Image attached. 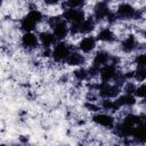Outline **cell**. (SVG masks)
Returning <instances> with one entry per match:
<instances>
[{"label": "cell", "mask_w": 146, "mask_h": 146, "mask_svg": "<svg viewBox=\"0 0 146 146\" xmlns=\"http://www.w3.org/2000/svg\"><path fill=\"white\" fill-rule=\"evenodd\" d=\"M42 21V14L40 10L38 9H33L31 11L27 13V15H25L22 21H21V30L23 32H32L36 25Z\"/></svg>", "instance_id": "1"}, {"label": "cell", "mask_w": 146, "mask_h": 146, "mask_svg": "<svg viewBox=\"0 0 146 146\" xmlns=\"http://www.w3.org/2000/svg\"><path fill=\"white\" fill-rule=\"evenodd\" d=\"M115 14H116V17L120 19H132V18L137 19V17H139L138 10L128 2L120 3L117 6Z\"/></svg>", "instance_id": "2"}, {"label": "cell", "mask_w": 146, "mask_h": 146, "mask_svg": "<svg viewBox=\"0 0 146 146\" xmlns=\"http://www.w3.org/2000/svg\"><path fill=\"white\" fill-rule=\"evenodd\" d=\"M51 27H52V33L57 40H64L70 33V27L67 26L66 21L58 17H55L51 21Z\"/></svg>", "instance_id": "3"}, {"label": "cell", "mask_w": 146, "mask_h": 146, "mask_svg": "<svg viewBox=\"0 0 146 146\" xmlns=\"http://www.w3.org/2000/svg\"><path fill=\"white\" fill-rule=\"evenodd\" d=\"M96 89L103 98H116L120 94V86L116 83L112 84L110 82H100V84H97Z\"/></svg>", "instance_id": "4"}, {"label": "cell", "mask_w": 146, "mask_h": 146, "mask_svg": "<svg viewBox=\"0 0 146 146\" xmlns=\"http://www.w3.org/2000/svg\"><path fill=\"white\" fill-rule=\"evenodd\" d=\"M51 50H52L51 56L55 62H65L66 58L68 57V55L72 52L70 46L67 43H65L64 41L58 42L56 46H54V48Z\"/></svg>", "instance_id": "5"}, {"label": "cell", "mask_w": 146, "mask_h": 146, "mask_svg": "<svg viewBox=\"0 0 146 146\" xmlns=\"http://www.w3.org/2000/svg\"><path fill=\"white\" fill-rule=\"evenodd\" d=\"M63 18L66 22H70L71 24H81L86 19V16H84V11L82 9L70 8V9H66L64 11Z\"/></svg>", "instance_id": "6"}, {"label": "cell", "mask_w": 146, "mask_h": 146, "mask_svg": "<svg viewBox=\"0 0 146 146\" xmlns=\"http://www.w3.org/2000/svg\"><path fill=\"white\" fill-rule=\"evenodd\" d=\"M117 74L119 73H117V70H116V65L110 63V64H107V65H105L100 68L99 78H100L102 82H111L116 78Z\"/></svg>", "instance_id": "7"}, {"label": "cell", "mask_w": 146, "mask_h": 146, "mask_svg": "<svg viewBox=\"0 0 146 146\" xmlns=\"http://www.w3.org/2000/svg\"><path fill=\"white\" fill-rule=\"evenodd\" d=\"M92 121L97 124V125H100V127H104V128H113L114 127V117L107 113H100V112H97L94 116H92Z\"/></svg>", "instance_id": "8"}, {"label": "cell", "mask_w": 146, "mask_h": 146, "mask_svg": "<svg viewBox=\"0 0 146 146\" xmlns=\"http://www.w3.org/2000/svg\"><path fill=\"white\" fill-rule=\"evenodd\" d=\"M111 10L108 8V5L106 1H98L94 7V18L96 21H103L106 19L110 15Z\"/></svg>", "instance_id": "9"}, {"label": "cell", "mask_w": 146, "mask_h": 146, "mask_svg": "<svg viewBox=\"0 0 146 146\" xmlns=\"http://www.w3.org/2000/svg\"><path fill=\"white\" fill-rule=\"evenodd\" d=\"M21 42H22V46L27 50L35 49L38 44L40 43L39 35H35L33 32H24Z\"/></svg>", "instance_id": "10"}, {"label": "cell", "mask_w": 146, "mask_h": 146, "mask_svg": "<svg viewBox=\"0 0 146 146\" xmlns=\"http://www.w3.org/2000/svg\"><path fill=\"white\" fill-rule=\"evenodd\" d=\"M96 41H97V39L94 38V36H91V35H87V36L82 38L80 40L79 44H78L80 51L81 52H84V54L91 52L95 49V47H96Z\"/></svg>", "instance_id": "11"}, {"label": "cell", "mask_w": 146, "mask_h": 146, "mask_svg": "<svg viewBox=\"0 0 146 146\" xmlns=\"http://www.w3.org/2000/svg\"><path fill=\"white\" fill-rule=\"evenodd\" d=\"M111 59H112V57H111V55L107 51L99 50V51H97L95 54L94 59H92V64L94 65H97L99 67H103V66L110 64L111 63Z\"/></svg>", "instance_id": "12"}, {"label": "cell", "mask_w": 146, "mask_h": 146, "mask_svg": "<svg viewBox=\"0 0 146 146\" xmlns=\"http://www.w3.org/2000/svg\"><path fill=\"white\" fill-rule=\"evenodd\" d=\"M132 137L138 141H141V143L146 141V119H143L141 122L136 125L132 132Z\"/></svg>", "instance_id": "13"}, {"label": "cell", "mask_w": 146, "mask_h": 146, "mask_svg": "<svg viewBox=\"0 0 146 146\" xmlns=\"http://www.w3.org/2000/svg\"><path fill=\"white\" fill-rule=\"evenodd\" d=\"M56 40L57 39L54 35V33H50L48 31H43V32L39 33V41L43 48H50L51 46L55 44Z\"/></svg>", "instance_id": "14"}, {"label": "cell", "mask_w": 146, "mask_h": 146, "mask_svg": "<svg viewBox=\"0 0 146 146\" xmlns=\"http://www.w3.org/2000/svg\"><path fill=\"white\" fill-rule=\"evenodd\" d=\"M137 44H138V42H137L135 35H128L121 43V50L125 54L132 52L137 48Z\"/></svg>", "instance_id": "15"}, {"label": "cell", "mask_w": 146, "mask_h": 146, "mask_svg": "<svg viewBox=\"0 0 146 146\" xmlns=\"http://www.w3.org/2000/svg\"><path fill=\"white\" fill-rule=\"evenodd\" d=\"M96 39L102 42H113L115 40V34L110 27H104L97 33Z\"/></svg>", "instance_id": "16"}, {"label": "cell", "mask_w": 146, "mask_h": 146, "mask_svg": "<svg viewBox=\"0 0 146 146\" xmlns=\"http://www.w3.org/2000/svg\"><path fill=\"white\" fill-rule=\"evenodd\" d=\"M116 100L119 103V105L121 107H130V106H133L136 104V96L132 95V94H123L121 96H117L116 97Z\"/></svg>", "instance_id": "17"}, {"label": "cell", "mask_w": 146, "mask_h": 146, "mask_svg": "<svg viewBox=\"0 0 146 146\" xmlns=\"http://www.w3.org/2000/svg\"><path fill=\"white\" fill-rule=\"evenodd\" d=\"M65 63L68 66H80V65H82L84 63V57L78 51H72L68 55V57L66 58Z\"/></svg>", "instance_id": "18"}, {"label": "cell", "mask_w": 146, "mask_h": 146, "mask_svg": "<svg viewBox=\"0 0 146 146\" xmlns=\"http://www.w3.org/2000/svg\"><path fill=\"white\" fill-rule=\"evenodd\" d=\"M100 107L105 111H111V112H115L121 108L116 98L114 100H113V98H103V100L100 103Z\"/></svg>", "instance_id": "19"}, {"label": "cell", "mask_w": 146, "mask_h": 146, "mask_svg": "<svg viewBox=\"0 0 146 146\" xmlns=\"http://www.w3.org/2000/svg\"><path fill=\"white\" fill-rule=\"evenodd\" d=\"M96 24V19L94 17H88L86 18L81 24H80V33L82 34H88L91 31H94Z\"/></svg>", "instance_id": "20"}, {"label": "cell", "mask_w": 146, "mask_h": 146, "mask_svg": "<svg viewBox=\"0 0 146 146\" xmlns=\"http://www.w3.org/2000/svg\"><path fill=\"white\" fill-rule=\"evenodd\" d=\"M73 76H74L75 80L82 82V81H86L90 75H89V71H88V70L80 67V68H78V70H75V71L73 72Z\"/></svg>", "instance_id": "21"}, {"label": "cell", "mask_w": 146, "mask_h": 146, "mask_svg": "<svg viewBox=\"0 0 146 146\" xmlns=\"http://www.w3.org/2000/svg\"><path fill=\"white\" fill-rule=\"evenodd\" d=\"M133 79L139 82L146 81V66H137L136 71L133 72Z\"/></svg>", "instance_id": "22"}, {"label": "cell", "mask_w": 146, "mask_h": 146, "mask_svg": "<svg viewBox=\"0 0 146 146\" xmlns=\"http://www.w3.org/2000/svg\"><path fill=\"white\" fill-rule=\"evenodd\" d=\"M87 0H65V7L67 9L73 8V9H80L81 7L84 6Z\"/></svg>", "instance_id": "23"}, {"label": "cell", "mask_w": 146, "mask_h": 146, "mask_svg": "<svg viewBox=\"0 0 146 146\" xmlns=\"http://www.w3.org/2000/svg\"><path fill=\"white\" fill-rule=\"evenodd\" d=\"M136 89H137V86H136L135 82L125 81L124 84H123V91H124L125 94H132V95H135Z\"/></svg>", "instance_id": "24"}, {"label": "cell", "mask_w": 146, "mask_h": 146, "mask_svg": "<svg viewBox=\"0 0 146 146\" xmlns=\"http://www.w3.org/2000/svg\"><path fill=\"white\" fill-rule=\"evenodd\" d=\"M135 96L138 97V98H143V99L146 100V83H141L140 86L137 87L136 92H135Z\"/></svg>", "instance_id": "25"}, {"label": "cell", "mask_w": 146, "mask_h": 146, "mask_svg": "<svg viewBox=\"0 0 146 146\" xmlns=\"http://www.w3.org/2000/svg\"><path fill=\"white\" fill-rule=\"evenodd\" d=\"M135 63L137 66H146V52H141L136 56Z\"/></svg>", "instance_id": "26"}, {"label": "cell", "mask_w": 146, "mask_h": 146, "mask_svg": "<svg viewBox=\"0 0 146 146\" xmlns=\"http://www.w3.org/2000/svg\"><path fill=\"white\" fill-rule=\"evenodd\" d=\"M84 107L87 108V110H89V111H91V112H99V110H100V105L98 106V105H95L92 102H88V103H86L84 104Z\"/></svg>", "instance_id": "27"}, {"label": "cell", "mask_w": 146, "mask_h": 146, "mask_svg": "<svg viewBox=\"0 0 146 146\" xmlns=\"http://www.w3.org/2000/svg\"><path fill=\"white\" fill-rule=\"evenodd\" d=\"M42 1H44L47 5H56V3H58L60 0H42Z\"/></svg>", "instance_id": "28"}, {"label": "cell", "mask_w": 146, "mask_h": 146, "mask_svg": "<svg viewBox=\"0 0 146 146\" xmlns=\"http://www.w3.org/2000/svg\"><path fill=\"white\" fill-rule=\"evenodd\" d=\"M144 38H145V39H146V31H145V32H144Z\"/></svg>", "instance_id": "29"}, {"label": "cell", "mask_w": 146, "mask_h": 146, "mask_svg": "<svg viewBox=\"0 0 146 146\" xmlns=\"http://www.w3.org/2000/svg\"><path fill=\"white\" fill-rule=\"evenodd\" d=\"M105 1H111V0H105Z\"/></svg>", "instance_id": "30"}]
</instances>
